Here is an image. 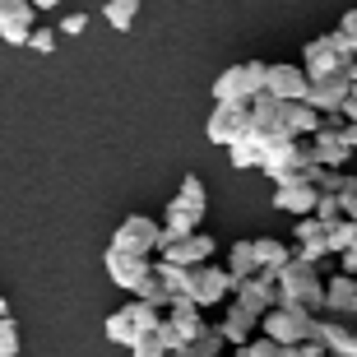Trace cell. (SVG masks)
<instances>
[{
    "mask_svg": "<svg viewBox=\"0 0 357 357\" xmlns=\"http://www.w3.org/2000/svg\"><path fill=\"white\" fill-rule=\"evenodd\" d=\"M278 302L306 306V311H320L325 306V278H320V265L292 255L288 265L278 269Z\"/></svg>",
    "mask_w": 357,
    "mask_h": 357,
    "instance_id": "6da1fadb",
    "label": "cell"
},
{
    "mask_svg": "<svg viewBox=\"0 0 357 357\" xmlns=\"http://www.w3.org/2000/svg\"><path fill=\"white\" fill-rule=\"evenodd\" d=\"M260 330L278 344H302V339H316V311L292 302H274L269 311H260Z\"/></svg>",
    "mask_w": 357,
    "mask_h": 357,
    "instance_id": "7a4b0ae2",
    "label": "cell"
},
{
    "mask_svg": "<svg viewBox=\"0 0 357 357\" xmlns=\"http://www.w3.org/2000/svg\"><path fill=\"white\" fill-rule=\"evenodd\" d=\"M158 320H162V306L144 302V297H135L130 306H121V311H112V316H107V339L130 348L135 339H144V334L158 330Z\"/></svg>",
    "mask_w": 357,
    "mask_h": 357,
    "instance_id": "3957f363",
    "label": "cell"
},
{
    "mask_svg": "<svg viewBox=\"0 0 357 357\" xmlns=\"http://www.w3.org/2000/svg\"><path fill=\"white\" fill-rule=\"evenodd\" d=\"M265 70H269V61L227 66L223 75L213 79V102H251L255 93H265Z\"/></svg>",
    "mask_w": 357,
    "mask_h": 357,
    "instance_id": "277c9868",
    "label": "cell"
},
{
    "mask_svg": "<svg viewBox=\"0 0 357 357\" xmlns=\"http://www.w3.org/2000/svg\"><path fill=\"white\" fill-rule=\"evenodd\" d=\"M306 162H316L311 135H292V139H278V144H269L265 153H260V172L274 176V181H283V176L302 172Z\"/></svg>",
    "mask_w": 357,
    "mask_h": 357,
    "instance_id": "5b68a950",
    "label": "cell"
},
{
    "mask_svg": "<svg viewBox=\"0 0 357 357\" xmlns=\"http://www.w3.org/2000/svg\"><path fill=\"white\" fill-rule=\"evenodd\" d=\"M316 339L330 357H357V311H316Z\"/></svg>",
    "mask_w": 357,
    "mask_h": 357,
    "instance_id": "8992f818",
    "label": "cell"
},
{
    "mask_svg": "<svg viewBox=\"0 0 357 357\" xmlns=\"http://www.w3.org/2000/svg\"><path fill=\"white\" fill-rule=\"evenodd\" d=\"M227 292H232V274H227V265H213V260H204V265H190V278H185V297L204 311V306L223 302Z\"/></svg>",
    "mask_w": 357,
    "mask_h": 357,
    "instance_id": "52a82bcc",
    "label": "cell"
},
{
    "mask_svg": "<svg viewBox=\"0 0 357 357\" xmlns=\"http://www.w3.org/2000/svg\"><path fill=\"white\" fill-rule=\"evenodd\" d=\"M348 84H353L348 66L330 70V75H316V79L306 84V98H302V102H311L320 116H330V112H339V107L348 102Z\"/></svg>",
    "mask_w": 357,
    "mask_h": 357,
    "instance_id": "ba28073f",
    "label": "cell"
},
{
    "mask_svg": "<svg viewBox=\"0 0 357 357\" xmlns=\"http://www.w3.org/2000/svg\"><path fill=\"white\" fill-rule=\"evenodd\" d=\"M112 246H116V251H135V255H153L162 246V223H153L144 213H130V218L116 227Z\"/></svg>",
    "mask_w": 357,
    "mask_h": 357,
    "instance_id": "9c48e42d",
    "label": "cell"
},
{
    "mask_svg": "<svg viewBox=\"0 0 357 357\" xmlns=\"http://www.w3.org/2000/svg\"><path fill=\"white\" fill-rule=\"evenodd\" d=\"M246 126H251V107L246 102H213L209 121H204V135H209L213 144H232L237 135H246Z\"/></svg>",
    "mask_w": 357,
    "mask_h": 357,
    "instance_id": "30bf717a",
    "label": "cell"
},
{
    "mask_svg": "<svg viewBox=\"0 0 357 357\" xmlns=\"http://www.w3.org/2000/svg\"><path fill=\"white\" fill-rule=\"evenodd\" d=\"M232 297L246 302L251 311H269V306L278 302V269H255L251 278L232 283Z\"/></svg>",
    "mask_w": 357,
    "mask_h": 357,
    "instance_id": "8fae6325",
    "label": "cell"
},
{
    "mask_svg": "<svg viewBox=\"0 0 357 357\" xmlns=\"http://www.w3.org/2000/svg\"><path fill=\"white\" fill-rule=\"evenodd\" d=\"M213 246H218V241L195 227V232H185V237L162 241L158 251H162V260H176V265H204V260H213Z\"/></svg>",
    "mask_w": 357,
    "mask_h": 357,
    "instance_id": "7c38bea8",
    "label": "cell"
},
{
    "mask_svg": "<svg viewBox=\"0 0 357 357\" xmlns=\"http://www.w3.org/2000/svg\"><path fill=\"white\" fill-rule=\"evenodd\" d=\"M102 265H107V274H112V283L116 288H126V292H135V283L149 274V255H135V251H116V246H107L102 251Z\"/></svg>",
    "mask_w": 357,
    "mask_h": 357,
    "instance_id": "4fadbf2b",
    "label": "cell"
},
{
    "mask_svg": "<svg viewBox=\"0 0 357 357\" xmlns=\"http://www.w3.org/2000/svg\"><path fill=\"white\" fill-rule=\"evenodd\" d=\"M33 5L28 0H0V38L10 42V47H28V33H33Z\"/></svg>",
    "mask_w": 357,
    "mask_h": 357,
    "instance_id": "5bb4252c",
    "label": "cell"
},
{
    "mask_svg": "<svg viewBox=\"0 0 357 357\" xmlns=\"http://www.w3.org/2000/svg\"><path fill=\"white\" fill-rule=\"evenodd\" d=\"M316 185L306 181L302 172H292V176H283V181H278V190H274V209H288V213H297V218H302V213H311L316 209Z\"/></svg>",
    "mask_w": 357,
    "mask_h": 357,
    "instance_id": "9a60e30c",
    "label": "cell"
},
{
    "mask_svg": "<svg viewBox=\"0 0 357 357\" xmlns=\"http://www.w3.org/2000/svg\"><path fill=\"white\" fill-rule=\"evenodd\" d=\"M306 70L302 66H269L265 70V93H274V98H283V102H297V98H306Z\"/></svg>",
    "mask_w": 357,
    "mask_h": 357,
    "instance_id": "2e32d148",
    "label": "cell"
},
{
    "mask_svg": "<svg viewBox=\"0 0 357 357\" xmlns=\"http://www.w3.org/2000/svg\"><path fill=\"white\" fill-rule=\"evenodd\" d=\"M162 316H167V325L176 330V339H181V344H185V339H195V334L209 325V320L199 316V306L190 302V297H172V302L162 306Z\"/></svg>",
    "mask_w": 357,
    "mask_h": 357,
    "instance_id": "e0dca14e",
    "label": "cell"
},
{
    "mask_svg": "<svg viewBox=\"0 0 357 357\" xmlns=\"http://www.w3.org/2000/svg\"><path fill=\"white\" fill-rule=\"evenodd\" d=\"M218 330H223V339H227L232 348H237V344H251V334L260 330V311H251L246 302H232Z\"/></svg>",
    "mask_w": 357,
    "mask_h": 357,
    "instance_id": "ac0fdd59",
    "label": "cell"
},
{
    "mask_svg": "<svg viewBox=\"0 0 357 357\" xmlns=\"http://www.w3.org/2000/svg\"><path fill=\"white\" fill-rule=\"evenodd\" d=\"M320 311H357V274L325 278V306Z\"/></svg>",
    "mask_w": 357,
    "mask_h": 357,
    "instance_id": "d6986e66",
    "label": "cell"
},
{
    "mask_svg": "<svg viewBox=\"0 0 357 357\" xmlns=\"http://www.w3.org/2000/svg\"><path fill=\"white\" fill-rule=\"evenodd\" d=\"M223 348H227L223 330L218 325H204L195 339H185L181 348H172V357H223Z\"/></svg>",
    "mask_w": 357,
    "mask_h": 357,
    "instance_id": "ffe728a7",
    "label": "cell"
},
{
    "mask_svg": "<svg viewBox=\"0 0 357 357\" xmlns=\"http://www.w3.org/2000/svg\"><path fill=\"white\" fill-rule=\"evenodd\" d=\"M176 209L181 213H190V218H204V213H209V190H204V181H199V176H181V190H176V199H172Z\"/></svg>",
    "mask_w": 357,
    "mask_h": 357,
    "instance_id": "44dd1931",
    "label": "cell"
},
{
    "mask_svg": "<svg viewBox=\"0 0 357 357\" xmlns=\"http://www.w3.org/2000/svg\"><path fill=\"white\" fill-rule=\"evenodd\" d=\"M255 269H260V255H255V241H237V246L227 251V274H232V283H241V278H251Z\"/></svg>",
    "mask_w": 357,
    "mask_h": 357,
    "instance_id": "7402d4cb",
    "label": "cell"
},
{
    "mask_svg": "<svg viewBox=\"0 0 357 357\" xmlns=\"http://www.w3.org/2000/svg\"><path fill=\"white\" fill-rule=\"evenodd\" d=\"M283 121H288V135H311L320 126V112L297 98V102H283Z\"/></svg>",
    "mask_w": 357,
    "mask_h": 357,
    "instance_id": "603a6c76",
    "label": "cell"
},
{
    "mask_svg": "<svg viewBox=\"0 0 357 357\" xmlns=\"http://www.w3.org/2000/svg\"><path fill=\"white\" fill-rule=\"evenodd\" d=\"M260 153H265V149H260V144L251 139V130H246V135H237V139L227 144V158H232V167H241V172L260 167Z\"/></svg>",
    "mask_w": 357,
    "mask_h": 357,
    "instance_id": "cb8c5ba5",
    "label": "cell"
},
{
    "mask_svg": "<svg viewBox=\"0 0 357 357\" xmlns=\"http://www.w3.org/2000/svg\"><path fill=\"white\" fill-rule=\"evenodd\" d=\"M102 19L116 28V33H130L135 19H139V0H107V5H102Z\"/></svg>",
    "mask_w": 357,
    "mask_h": 357,
    "instance_id": "d4e9b609",
    "label": "cell"
},
{
    "mask_svg": "<svg viewBox=\"0 0 357 357\" xmlns=\"http://www.w3.org/2000/svg\"><path fill=\"white\" fill-rule=\"evenodd\" d=\"M325 241H330V251H348V246H357V223L348 218V213H339L334 223H325Z\"/></svg>",
    "mask_w": 357,
    "mask_h": 357,
    "instance_id": "484cf974",
    "label": "cell"
},
{
    "mask_svg": "<svg viewBox=\"0 0 357 357\" xmlns=\"http://www.w3.org/2000/svg\"><path fill=\"white\" fill-rule=\"evenodd\" d=\"M255 255H260V269H283L292 260V251L278 237H255Z\"/></svg>",
    "mask_w": 357,
    "mask_h": 357,
    "instance_id": "4316f807",
    "label": "cell"
},
{
    "mask_svg": "<svg viewBox=\"0 0 357 357\" xmlns=\"http://www.w3.org/2000/svg\"><path fill=\"white\" fill-rule=\"evenodd\" d=\"M135 297H144V302H153V306H167V302H172L167 283H162V278L153 274V269H149V274L139 278V283H135Z\"/></svg>",
    "mask_w": 357,
    "mask_h": 357,
    "instance_id": "83f0119b",
    "label": "cell"
},
{
    "mask_svg": "<svg viewBox=\"0 0 357 357\" xmlns=\"http://www.w3.org/2000/svg\"><path fill=\"white\" fill-rule=\"evenodd\" d=\"M195 218L190 213H181L176 204H167V213H162V241H172V237H185V232H195Z\"/></svg>",
    "mask_w": 357,
    "mask_h": 357,
    "instance_id": "f1b7e54d",
    "label": "cell"
},
{
    "mask_svg": "<svg viewBox=\"0 0 357 357\" xmlns=\"http://www.w3.org/2000/svg\"><path fill=\"white\" fill-rule=\"evenodd\" d=\"M19 348H24L19 325H14V316L5 311V316H0V357H19Z\"/></svg>",
    "mask_w": 357,
    "mask_h": 357,
    "instance_id": "f546056e",
    "label": "cell"
},
{
    "mask_svg": "<svg viewBox=\"0 0 357 357\" xmlns=\"http://www.w3.org/2000/svg\"><path fill=\"white\" fill-rule=\"evenodd\" d=\"M246 353H251V357H297L292 344H278V339H269V334H265V339H255V344H246Z\"/></svg>",
    "mask_w": 357,
    "mask_h": 357,
    "instance_id": "4dcf8cb0",
    "label": "cell"
},
{
    "mask_svg": "<svg viewBox=\"0 0 357 357\" xmlns=\"http://www.w3.org/2000/svg\"><path fill=\"white\" fill-rule=\"evenodd\" d=\"M320 218V223H334V218H339V213H344V204H339V195H334V190H320L316 195V209H311Z\"/></svg>",
    "mask_w": 357,
    "mask_h": 357,
    "instance_id": "1f68e13d",
    "label": "cell"
},
{
    "mask_svg": "<svg viewBox=\"0 0 357 357\" xmlns=\"http://www.w3.org/2000/svg\"><path fill=\"white\" fill-rule=\"evenodd\" d=\"M130 353H135V357H172L167 348L158 344V334H144V339H135V344H130Z\"/></svg>",
    "mask_w": 357,
    "mask_h": 357,
    "instance_id": "d6a6232c",
    "label": "cell"
},
{
    "mask_svg": "<svg viewBox=\"0 0 357 357\" xmlns=\"http://www.w3.org/2000/svg\"><path fill=\"white\" fill-rule=\"evenodd\" d=\"M311 237H325V223H320L316 213H302L297 218V241H311Z\"/></svg>",
    "mask_w": 357,
    "mask_h": 357,
    "instance_id": "836d02e7",
    "label": "cell"
},
{
    "mask_svg": "<svg viewBox=\"0 0 357 357\" xmlns=\"http://www.w3.org/2000/svg\"><path fill=\"white\" fill-rule=\"evenodd\" d=\"M302 260H311V265H320V260H325V255H330V241L325 237H311V241H302Z\"/></svg>",
    "mask_w": 357,
    "mask_h": 357,
    "instance_id": "e575fe53",
    "label": "cell"
},
{
    "mask_svg": "<svg viewBox=\"0 0 357 357\" xmlns=\"http://www.w3.org/2000/svg\"><path fill=\"white\" fill-rule=\"evenodd\" d=\"M28 47H33V52H56V33H52V28H38V24H33Z\"/></svg>",
    "mask_w": 357,
    "mask_h": 357,
    "instance_id": "d590c367",
    "label": "cell"
},
{
    "mask_svg": "<svg viewBox=\"0 0 357 357\" xmlns=\"http://www.w3.org/2000/svg\"><path fill=\"white\" fill-rule=\"evenodd\" d=\"M339 33H344V42H348V52L357 56V10H348L344 19H339Z\"/></svg>",
    "mask_w": 357,
    "mask_h": 357,
    "instance_id": "8d00e7d4",
    "label": "cell"
},
{
    "mask_svg": "<svg viewBox=\"0 0 357 357\" xmlns=\"http://www.w3.org/2000/svg\"><path fill=\"white\" fill-rule=\"evenodd\" d=\"M353 199H357V172H344V181H339V204H344V213H348Z\"/></svg>",
    "mask_w": 357,
    "mask_h": 357,
    "instance_id": "74e56055",
    "label": "cell"
},
{
    "mask_svg": "<svg viewBox=\"0 0 357 357\" xmlns=\"http://www.w3.org/2000/svg\"><path fill=\"white\" fill-rule=\"evenodd\" d=\"M84 28H89V14H66V19H61V33H66V38H79Z\"/></svg>",
    "mask_w": 357,
    "mask_h": 357,
    "instance_id": "f35d334b",
    "label": "cell"
},
{
    "mask_svg": "<svg viewBox=\"0 0 357 357\" xmlns=\"http://www.w3.org/2000/svg\"><path fill=\"white\" fill-rule=\"evenodd\" d=\"M292 353H297V357H330L320 339H302V344H292Z\"/></svg>",
    "mask_w": 357,
    "mask_h": 357,
    "instance_id": "ab89813d",
    "label": "cell"
},
{
    "mask_svg": "<svg viewBox=\"0 0 357 357\" xmlns=\"http://www.w3.org/2000/svg\"><path fill=\"white\" fill-rule=\"evenodd\" d=\"M339 260H344V274H357V246H348V251H339Z\"/></svg>",
    "mask_w": 357,
    "mask_h": 357,
    "instance_id": "60d3db41",
    "label": "cell"
},
{
    "mask_svg": "<svg viewBox=\"0 0 357 357\" xmlns=\"http://www.w3.org/2000/svg\"><path fill=\"white\" fill-rule=\"evenodd\" d=\"M344 139H348V149L357 153V126H353V121H344Z\"/></svg>",
    "mask_w": 357,
    "mask_h": 357,
    "instance_id": "b9f144b4",
    "label": "cell"
},
{
    "mask_svg": "<svg viewBox=\"0 0 357 357\" xmlns=\"http://www.w3.org/2000/svg\"><path fill=\"white\" fill-rule=\"evenodd\" d=\"M339 112H344V121H353V126H357V98H348V102L339 107Z\"/></svg>",
    "mask_w": 357,
    "mask_h": 357,
    "instance_id": "7bdbcfd3",
    "label": "cell"
},
{
    "mask_svg": "<svg viewBox=\"0 0 357 357\" xmlns=\"http://www.w3.org/2000/svg\"><path fill=\"white\" fill-rule=\"evenodd\" d=\"M28 5H33V10H56L61 0H28Z\"/></svg>",
    "mask_w": 357,
    "mask_h": 357,
    "instance_id": "ee69618b",
    "label": "cell"
},
{
    "mask_svg": "<svg viewBox=\"0 0 357 357\" xmlns=\"http://www.w3.org/2000/svg\"><path fill=\"white\" fill-rule=\"evenodd\" d=\"M348 218H353V223H357V199H353V204H348Z\"/></svg>",
    "mask_w": 357,
    "mask_h": 357,
    "instance_id": "f6af8a7d",
    "label": "cell"
},
{
    "mask_svg": "<svg viewBox=\"0 0 357 357\" xmlns=\"http://www.w3.org/2000/svg\"><path fill=\"white\" fill-rule=\"evenodd\" d=\"M232 357H251V353H246V344H237V353H232Z\"/></svg>",
    "mask_w": 357,
    "mask_h": 357,
    "instance_id": "bcb514c9",
    "label": "cell"
},
{
    "mask_svg": "<svg viewBox=\"0 0 357 357\" xmlns=\"http://www.w3.org/2000/svg\"><path fill=\"white\" fill-rule=\"evenodd\" d=\"M348 98H357V79H353V84H348Z\"/></svg>",
    "mask_w": 357,
    "mask_h": 357,
    "instance_id": "7dc6e473",
    "label": "cell"
},
{
    "mask_svg": "<svg viewBox=\"0 0 357 357\" xmlns=\"http://www.w3.org/2000/svg\"><path fill=\"white\" fill-rule=\"evenodd\" d=\"M5 311H10V306H0V316H5Z\"/></svg>",
    "mask_w": 357,
    "mask_h": 357,
    "instance_id": "c3c4849f",
    "label": "cell"
}]
</instances>
